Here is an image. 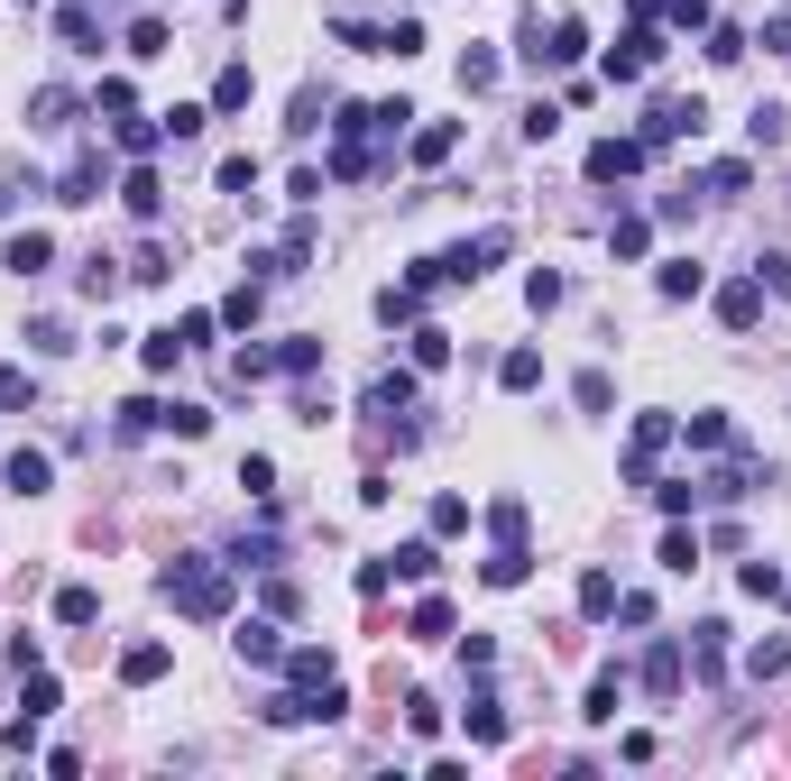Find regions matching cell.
Instances as JSON below:
<instances>
[{"mask_svg":"<svg viewBox=\"0 0 791 781\" xmlns=\"http://www.w3.org/2000/svg\"><path fill=\"white\" fill-rule=\"evenodd\" d=\"M166 597H175L185 616H231V570L202 561V552H185V561L166 570Z\"/></svg>","mask_w":791,"mask_h":781,"instance_id":"6da1fadb","label":"cell"},{"mask_svg":"<svg viewBox=\"0 0 791 781\" xmlns=\"http://www.w3.org/2000/svg\"><path fill=\"white\" fill-rule=\"evenodd\" d=\"M662 56H672V37H662L653 19H635V37L617 46V56H607V84H645V74H653Z\"/></svg>","mask_w":791,"mask_h":781,"instance_id":"7a4b0ae2","label":"cell"},{"mask_svg":"<svg viewBox=\"0 0 791 781\" xmlns=\"http://www.w3.org/2000/svg\"><path fill=\"white\" fill-rule=\"evenodd\" d=\"M708 129V101L691 92V101H653L645 111V147H672V139H700Z\"/></svg>","mask_w":791,"mask_h":781,"instance_id":"3957f363","label":"cell"},{"mask_svg":"<svg viewBox=\"0 0 791 781\" xmlns=\"http://www.w3.org/2000/svg\"><path fill=\"white\" fill-rule=\"evenodd\" d=\"M635 166H645V139H598L590 147V185H626Z\"/></svg>","mask_w":791,"mask_h":781,"instance_id":"277c9868","label":"cell"},{"mask_svg":"<svg viewBox=\"0 0 791 781\" xmlns=\"http://www.w3.org/2000/svg\"><path fill=\"white\" fill-rule=\"evenodd\" d=\"M0 267H10V276H37V267H56V240H46V230H29V240H10V249H0Z\"/></svg>","mask_w":791,"mask_h":781,"instance_id":"5b68a950","label":"cell"},{"mask_svg":"<svg viewBox=\"0 0 791 781\" xmlns=\"http://www.w3.org/2000/svg\"><path fill=\"white\" fill-rule=\"evenodd\" d=\"M56 37L74 46V56H101V19H92V0H74V10L56 19Z\"/></svg>","mask_w":791,"mask_h":781,"instance_id":"8992f818","label":"cell"},{"mask_svg":"<svg viewBox=\"0 0 791 781\" xmlns=\"http://www.w3.org/2000/svg\"><path fill=\"white\" fill-rule=\"evenodd\" d=\"M166 644H130V653H120V681H130V690H147V681H166Z\"/></svg>","mask_w":791,"mask_h":781,"instance_id":"52a82bcc","label":"cell"},{"mask_svg":"<svg viewBox=\"0 0 791 781\" xmlns=\"http://www.w3.org/2000/svg\"><path fill=\"white\" fill-rule=\"evenodd\" d=\"M46 479H56L46 451H10V497H46Z\"/></svg>","mask_w":791,"mask_h":781,"instance_id":"ba28073f","label":"cell"},{"mask_svg":"<svg viewBox=\"0 0 791 781\" xmlns=\"http://www.w3.org/2000/svg\"><path fill=\"white\" fill-rule=\"evenodd\" d=\"M120 202H130L139 221H157V212H166V185H157L147 166H130V185H120Z\"/></svg>","mask_w":791,"mask_h":781,"instance_id":"9c48e42d","label":"cell"},{"mask_svg":"<svg viewBox=\"0 0 791 781\" xmlns=\"http://www.w3.org/2000/svg\"><path fill=\"white\" fill-rule=\"evenodd\" d=\"M755 312H763V285H755V276H746V285H727V295H718V322H727V331H746Z\"/></svg>","mask_w":791,"mask_h":781,"instance_id":"30bf717a","label":"cell"},{"mask_svg":"<svg viewBox=\"0 0 791 781\" xmlns=\"http://www.w3.org/2000/svg\"><path fill=\"white\" fill-rule=\"evenodd\" d=\"M56 202H101V156H74L65 185H56Z\"/></svg>","mask_w":791,"mask_h":781,"instance_id":"8fae6325","label":"cell"},{"mask_svg":"<svg viewBox=\"0 0 791 781\" xmlns=\"http://www.w3.org/2000/svg\"><path fill=\"white\" fill-rule=\"evenodd\" d=\"M700 285H708V267H700V257H672V267H662V304H691Z\"/></svg>","mask_w":791,"mask_h":781,"instance_id":"7c38bea8","label":"cell"},{"mask_svg":"<svg viewBox=\"0 0 791 781\" xmlns=\"http://www.w3.org/2000/svg\"><path fill=\"white\" fill-rule=\"evenodd\" d=\"M497 386H516V396H525V386H543V350H506V359H497Z\"/></svg>","mask_w":791,"mask_h":781,"instance_id":"4fadbf2b","label":"cell"},{"mask_svg":"<svg viewBox=\"0 0 791 781\" xmlns=\"http://www.w3.org/2000/svg\"><path fill=\"white\" fill-rule=\"evenodd\" d=\"M645 690H653V698H672V690H681V644H653V662H645Z\"/></svg>","mask_w":791,"mask_h":781,"instance_id":"5bb4252c","label":"cell"},{"mask_svg":"<svg viewBox=\"0 0 791 781\" xmlns=\"http://www.w3.org/2000/svg\"><path fill=\"white\" fill-rule=\"evenodd\" d=\"M451 147H461V129H451V120H432V129H415V166H442Z\"/></svg>","mask_w":791,"mask_h":781,"instance_id":"9a60e30c","label":"cell"},{"mask_svg":"<svg viewBox=\"0 0 791 781\" xmlns=\"http://www.w3.org/2000/svg\"><path fill=\"white\" fill-rule=\"evenodd\" d=\"M240 662H286V644H276V625H240Z\"/></svg>","mask_w":791,"mask_h":781,"instance_id":"2e32d148","label":"cell"},{"mask_svg":"<svg viewBox=\"0 0 791 781\" xmlns=\"http://www.w3.org/2000/svg\"><path fill=\"white\" fill-rule=\"evenodd\" d=\"M387 570H396V580H432L442 561H432V542H396V552H387Z\"/></svg>","mask_w":791,"mask_h":781,"instance_id":"e0dca14e","label":"cell"},{"mask_svg":"<svg viewBox=\"0 0 791 781\" xmlns=\"http://www.w3.org/2000/svg\"><path fill=\"white\" fill-rule=\"evenodd\" d=\"M470 736H479V745H506V708H497V698H488V690H479V698H470Z\"/></svg>","mask_w":791,"mask_h":781,"instance_id":"ac0fdd59","label":"cell"},{"mask_svg":"<svg viewBox=\"0 0 791 781\" xmlns=\"http://www.w3.org/2000/svg\"><path fill=\"white\" fill-rule=\"evenodd\" d=\"M782 129H791V111H782V101H755V120H746V139H755V147H782Z\"/></svg>","mask_w":791,"mask_h":781,"instance_id":"d6986e66","label":"cell"},{"mask_svg":"<svg viewBox=\"0 0 791 781\" xmlns=\"http://www.w3.org/2000/svg\"><path fill=\"white\" fill-rule=\"evenodd\" d=\"M286 671H295V690H331V653H314V644L286 653Z\"/></svg>","mask_w":791,"mask_h":781,"instance_id":"ffe728a7","label":"cell"},{"mask_svg":"<svg viewBox=\"0 0 791 781\" xmlns=\"http://www.w3.org/2000/svg\"><path fill=\"white\" fill-rule=\"evenodd\" d=\"M580 616H617V580H607V570L580 580Z\"/></svg>","mask_w":791,"mask_h":781,"instance_id":"44dd1931","label":"cell"},{"mask_svg":"<svg viewBox=\"0 0 791 781\" xmlns=\"http://www.w3.org/2000/svg\"><path fill=\"white\" fill-rule=\"evenodd\" d=\"M249 92H259V84H249V65H231V74L212 84V111H249Z\"/></svg>","mask_w":791,"mask_h":781,"instance_id":"7402d4cb","label":"cell"},{"mask_svg":"<svg viewBox=\"0 0 791 781\" xmlns=\"http://www.w3.org/2000/svg\"><path fill=\"white\" fill-rule=\"evenodd\" d=\"M240 487L267 506V497H276V460H267V451H249V460H240Z\"/></svg>","mask_w":791,"mask_h":781,"instance_id":"603a6c76","label":"cell"},{"mask_svg":"<svg viewBox=\"0 0 791 781\" xmlns=\"http://www.w3.org/2000/svg\"><path fill=\"white\" fill-rule=\"evenodd\" d=\"M746 671H755V681H773V671H791V644H782V635H763L755 653H746Z\"/></svg>","mask_w":791,"mask_h":781,"instance_id":"cb8c5ba5","label":"cell"},{"mask_svg":"<svg viewBox=\"0 0 791 781\" xmlns=\"http://www.w3.org/2000/svg\"><path fill=\"white\" fill-rule=\"evenodd\" d=\"M221 194H240V202L259 194V156H221Z\"/></svg>","mask_w":791,"mask_h":781,"instance_id":"d4e9b609","label":"cell"},{"mask_svg":"<svg viewBox=\"0 0 791 781\" xmlns=\"http://www.w3.org/2000/svg\"><path fill=\"white\" fill-rule=\"evenodd\" d=\"M662 570H700V534H681V525L662 534Z\"/></svg>","mask_w":791,"mask_h":781,"instance_id":"484cf974","label":"cell"},{"mask_svg":"<svg viewBox=\"0 0 791 781\" xmlns=\"http://www.w3.org/2000/svg\"><path fill=\"white\" fill-rule=\"evenodd\" d=\"M497 84V56H488V46H470V56H461V92H488Z\"/></svg>","mask_w":791,"mask_h":781,"instance_id":"4316f807","label":"cell"},{"mask_svg":"<svg viewBox=\"0 0 791 781\" xmlns=\"http://www.w3.org/2000/svg\"><path fill=\"white\" fill-rule=\"evenodd\" d=\"M451 635V607H442V597H424V607H415V644H442Z\"/></svg>","mask_w":791,"mask_h":781,"instance_id":"83f0119b","label":"cell"},{"mask_svg":"<svg viewBox=\"0 0 791 781\" xmlns=\"http://www.w3.org/2000/svg\"><path fill=\"white\" fill-rule=\"evenodd\" d=\"M92 616H101L92 588H65V597H56V625H92Z\"/></svg>","mask_w":791,"mask_h":781,"instance_id":"f1b7e54d","label":"cell"},{"mask_svg":"<svg viewBox=\"0 0 791 781\" xmlns=\"http://www.w3.org/2000/svg\"><path fill=\"white\" fill-rule=\"evenodd\" d=\"M130 56H139V65L166 56V19H139V29H130Z\"/></svg>","mask_w":791,"mask_h":781,"instance_id":"f546056e","label":"cell"},{"mask_svg":"<svg viewBox=\"0 0 791 781\" xmlns=\"http://www.w3.org/2000/svg\"><path fill=\"white\" fill-rule=\"evenodd\" d=\"M691 441H700V451H727L736 432H727V414H691Z\"/></svg>","mask_w":791,"mask_h":781,"instance_id":"4dcf8cb0","label":"cell"},{"mask_svg":"<svg viewBox=\"0 0 791 781\" xmlns=\"http://www.w3.org/2000/svg\"><path fill=\"white\" fill-rule=\"evenodd\" d=\"M607 405H617V386H607V369H590L580 377V414H607Z\"/></svg>","mask_w":791,"mask_h":781,"instance_id":"1f68e13d","label":"cell"},{"mask_svg":"<svg viewBox=\"0 0 791 781\" xmlns=\"http://www.w3.org/2000/svg\"><path fill=\"white\" fill-rule=\"evenodd\" d=\"M166 432H185V441H202V432H212V414H202V405H166Z\"/></svg>","mask_w":791,"mask_h":781,"instance_id":"d6a6232c","label":"cell"},{"mask_svg":"<svg viewBox=\"0 0 791 781\" xmlns=\"http://www.w3.org/2000/svg\"><path fill=\"white\" fill-rule=\"evenodd\" d=\"M221 322H231V331H249V322H259V285H240V295L221 304Z\"/></svg>","mask_w":791,"mask_h":781,"instance_id":"836d02e7","label":"cell"},{"mask_svg":"<svg viewBox=\"0 0 791 781\" xmlns=\"http://www.w3.org/2000/svg\"><path fill=\"white\" fill-rule=\"evenodd\" d=\"M175 359H185V341H175V331H147V369H157V377H166V369H175Z\"/></svg>","mask_w":791,"mask_h":781,"instance_id":"e575fe53","label":"cell"},{"mask_svg":"<svg viewBox=\"0 0 791 781\" xmlns=\"http://www.w3.org/2000/svg\"><path fill=\"white\" fill-rule=\"evenodd\" d=\"M470 525V497H432V534H461Z\"/></svg>","mask_w":791,"mask_h":781,"instance_id":"d590c367","label":"cell"},{"mask_svg":"<svg viewBox=\"0 0 791 781\" xmlns=\"http://www.w3.org/2000/svg\"><path fill=\"white\" fill-rule=\"evenodd\" d=\"M451 359V331H415V369H442Z\"/></svg>","mask_w":791,"mask_h":781,"instance_id":"8d00e7d4","label":"cell"},{"mask_svg":"<svg viewBox=\"0 0 791 781\" xmlns=\"http://www.w3.org/2000/svg\"><path fill=\"white\" fill-rule=\"evenodd\" d=\"M607 249H617V257H645V221H635V212H626L617 230H607Z\"/></svg>","mask_w":791,"mask_h":781,"instance_id":"74e56055","label":"cell"},{"mask_svg":"<svg viewBox=\"0 0 791 781\" xmlns=\"http://www.w3.org/2000/svg\"><path fill=\"white\" fill-rule=\"evenodd\" d=\"M525 304H534V312H552V304H561V276H552V267H534V285H525Z\"/></svg>","mask_w":791,"mask_h":781,"instance_id":"f35d334b","label":"cell"},{"mask_svg":"<svg viewBox=\"0 0 791 781\" xmlns=\"http://www.w3.org/2000/svg\"><path fill=\"white\" fill-rule=\"evenodd\" d=\"M746 597H782V570L773 561H746Z\"/></svg>","mask_w":791,"mask_h":781,"instance_id":"ab89813d","label":"cell"}]
</instances>
